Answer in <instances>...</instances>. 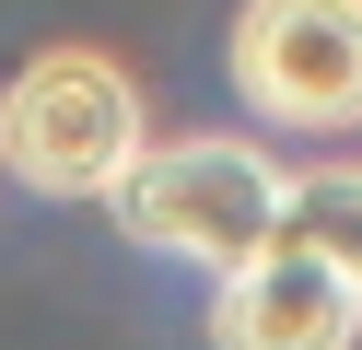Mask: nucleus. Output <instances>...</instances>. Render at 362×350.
Listing matches in <instances>:
<instances>
[{
	"label": "nucleus",
	"mask_w": 362,
	"mask_h": 350,
	"mask_svg": "<svg viewBox=\"0 0 362 350\" xmlns=\"http://www.w3.org/2000/svg\"><path fill=\"white\" fill-rule=\"evenodd\" d=\"M281 187H292V175L257 152V140L199 129V140H152V152L117 175V199H105V210H117L152 257H187V269L234 280L245 257L281 245Z\"/></svg>",
	"instance_id": "obj_1"
},
{
	"label": "nucleus",
	"mask_w": 362,
	"mask_h": 350,
	"mask_svg": "<svg viewBox=\"0 0 362 350\" xmlns=\"http://www.w3.org/2000/svg\"><path fill=\"white\" fill-rule=\"evenodd\" d=\"M362 339V292L339 269H315L304 245L245 257L211 292V350H351Z\"/></svg>",
	"instance_id": "obj_4"
},
{
	"label": "nucleus",
	"mask_w": 362,
	"mask_h": 350,
	"mask_svg": "<svg viewBox=\"0 0 362 350\" xmlns=\"http://www.w3.org/2000/svg\"><path fill=\"white\" fill-rule=\"evenodd\" d=\"M281 245H304L315 269H339L362 292V163H315L281 187Z\"/></svg>",
	"instance_id": "obj_5"
},
{
	"label": "nucleus",
	"mask_w": 362,
	"mask_h": 350,
	"mask_svg": "<svg viewBox=\"0 0 362 350\" xmlns=\"http://www.w3.org/2000/svg\"><path fill=\"white\" fill-rule=\"evenodd\" d=\"M234 93L269 129H362V0H245Z\"/></svg>",
	"instance_id": "obj_3"
},
{
	"label": "nucleus",
	"mask_w": 362,
	"mask_h": 350,
	"mask_svg": "<svg viewBox=\"0 0 362 350\" xmlns=\"http://www.w3.org/2000/svg\"><path fill=\"white\" fill-rule=\"evenodd\" d=\"M152 152L141 93L105 47H47V59L12 70L0 93V163L35 187V199H117V175Z\"/></svg>",
	"instance_id": "obj_2"
}]
</instances>
